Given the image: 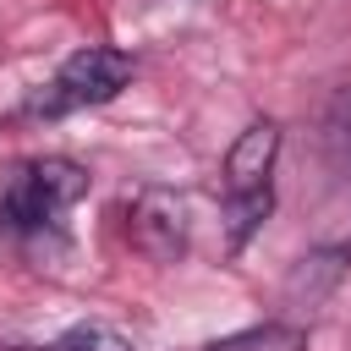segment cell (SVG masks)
Instances as JSON below:
<instances>
[{
  "mask_svg": "<svg viewBox=\"0 0 351 351\" xmlns=\"http://www.w3.org/2000/svg\"><path fill=\"white\" fill-rule=\"evenodd\" d=\"M0 351H44V346H0Z\"/></svg>",
  "mask_w": 351,
  "mask_h": 351,
  "instance_id": "8",
  "label": "cell"
},
{
  "mask_svg": "<svg viewBox=\"0 0 351 351\" xmlns=\"http://www.w3.org/2000/svg\"><path fill=\"white\" fill-rule=\"evenodd\" d=\"M203 351H307V329L302 324H252V329H236Z\"/></svg>",
  "mask_w": 351,
  "mask_h": 351,
  "instance_id": "5",
  "label": "cell"
},
{
  "mask_svg": "<svg viewBox=\"0 0 351 351\" xmlns=\"http://www.w3.org/2000/svg\"><path fill=\"white\" fill-rule=\"evenodd\" d=\"M44 351H132V340L115 335L110 324H77V329H66L60 340H49Z\"/></svg>",
  "mask_w": 351,
  "mask_h": 351,
  "instance_id": "6",
  "label": "cell"
},
{
  "mask_svg": "<svg viewBox=\"0 0 351 351\" xmlns=\"http://www.w3.org/2000/svg\"><path fill=\"white\" fill-rule=\"evenodd\" d=\"M126 236L148 263H181L192 247V219H186V197L170 186H143L132 197L126 214Z\"/></svg>",
  "mask_w": 351,
  "mask_h": 351,
  "instance_id": "4",
  "label": "cell"
},
{
  "mask_svg": "<svg viewBox=\"0 0 351 351\" xmlns=\"http://www.w3.org/2000/svg\"><path fill=\"white\" fill-rule=\"evenodd\" d=\"M324 148L335 165H351V88H340L329 115H324Z\"/></svg>",
  "mask_w": 351,
  "mask_h": 351,
  "instance_id": "7",
  "label": "cell"
},
{
  "mask_svg": "<svg viewBox=\"0 0 351 351\" xmlns=\"http://www.w3.org/2000/svg\"><path fill=\"white\" fill-rule=\"evenodd\" d=\"M280 159V126L274 121H252L241 126V137L225 154V219H230V247H241L263 219H269V176Z\"/></svg>",
  "mask_w": 351,
  "mask_h": 351,
  "instance_id": "1",
  "label": "cell"
},
{
  "mask_svg": "<svg viewBox=\"0 0 351 351\" xmlns=\"http://www.w3.org/2000/svg\"><path fill=\"white\" fill-rule=\"evenodd\" d=\"M132 82V55L126 49H110V44H88L77 55L60 60V71L49 77V88L27 104V115H71V110H88V104H110L121 88Z\"/></svg>",
  "mask_w": 351,
  "mask_h": 351,
  "instance_id": "3",
  "label": "cell"
},
{
  "mask_svg": "<svg viewBox=\"0 0 351 351\" xmlns=\"http://www.w3.org/2000/svg\"><path fill=\"white\" fill-rule=\"evenodd\" d=\"M82 192H88V170H82L77 159H60V154L33 159V165H22V170L5 181V192H0V225L16 230V236L44 230V225H55Z\"/></svg>",
  "mask_w": 351,
  "mask_h": 351,
  "instance_id": "2",
  "label": "cell"
}]
</instances>
